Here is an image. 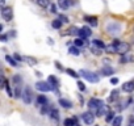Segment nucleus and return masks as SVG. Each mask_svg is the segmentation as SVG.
I'll return each mask as SVG.
<instances>
[{
	"label": "nucleus",
	"mask_w": 134,
	"mask_h": 126,
	"mask_svg": "<svg viewBox=\"0 0 134 126\" xmlns=\"http://www.w3.org/2000/svg\"><path fill=\"white\" fill-rule=\"evenodd\" d=\"M108 110H109L108 105L103 104V105H101V106L99 108V110H97V114H96V117H101V116H105V114L108 113Z\"/></svg>",
	"instance_id": "obj_18"
},
{
	"label": "nucleus",
	"mask_w": 134,
	"mask_h": 126,
	"mask_svg": "<svg viewBox=\"0 0 134 126\" xmlns=\"http://www.w3.org/2000/svg\"><path fill=\"white\" fill-rule=\"evenodd\" d=\"M66 72H67V74H69L70 76H72V78H75V79H78V78H79V75H80V74H78L76 71H74L72 68H66Z\"/></svg>",
	"instance_id": "obj_33"
},
{
	"label": "nucleus",
	"mask_w": 134,
	"mask_h": 126,
	"mask_svg": "<svg viewBox=\"0 0 134 126\" xmlns=\"http://www.w3.org/2000/svg\"><path fill=\"white\" fill-rule=\"evenodd\" d=\"M133 32H134V28H133Z\"/></svg>",
	"instance_id": "obj_48"
},
{
	"label": "nucleus",
	"mask_w": 134,
	"mask_h": 126,
	"mask_svg": "<svg viewBox=\"0 0 134 126\" xmlns=\"http://www.w3.org/2000/svg\"><path fill=\"white\" fill-rule=\"evenodd\" d=\"M59 20H60L63 24H67V22H69V17L64 16V15H59Z\"/></svg>",
	"instance_id": "obj_39"
},
{
	"label": "nucleus",
	"mask_w": 134,
	"mask_h": 126,
	"mask_svg": "<svg viewBox=\"0 0 134 126\" xmlns=\"http://www.w3.org/2000/svg\"><path fill=\"white\" fill-rule=\"evenodd\" d=\"M84 20L90 24V25H92V26H97V17L96 16H86L84 17Z\"/></svg>",
	"instance_id": "obj_17"
},
{
	"label": "nucleus",
	"mask_w": 134,
	"mask_h": 126,
	"mask_svg": "<svg viewBox=\"0 0 134 126\" xmlns=\"http://www.w3.org/2000/svg\"><path fill=\"white\" fill-rule=\"evenodd\" d=\"M130 51V45L127 42H120L117 45V54L120 55H125Z\"/></svg>",
	"instance_id": "obj_7"
},
{
	"label": "nucleus",
	"mask_w": 134,
	"mask_h": 126,
	"mask_svg": "<svg viewBox=\"0 0 134 126\" xmlns=\"http://www.w3.org/2000/svg\"><path fill=\"white\" fill-rule=\"evenodd\" d=\"M95 117H96V116H95L92 112H90V110H88V112H84V113L80 116V118H82L87 125H93V122H95Z\"/></svg>",
	"instance_id": "obj_5"
},
{
	"label": "nucleus",
	"mask_w": 134,
	"mask_h": 126,
	"mask_svg": "<svg viewBox=\"0 0 134 126\" xmlns=\"http://www.w3.org/2000/svg\"><path fill=\"white\" fill-rule=\"evenodd\" d=\"M37 5H40L41 8H49V5L51 4L50 0H36Z\"/></svg>",
	"instance_id": "obj_23"
},
{
	"label": "nucleus",
	"mask_w": 134,
	"mask_h": 126,
	"mask_svg": "<svg viewBox=\"0 0 134 126\" xmlns=\"http://www.w3.org/2000/svg\"><path fill=\"white\" fill-rule=\"evenodd\" d=\"M11 36L15 37V36H16V32H15V30H11Z\"/></svg>",
	"instance_id": "obj_46"
},
{
	"label": "nucleus",
	"mask_w": 134,
	"mask_h": 126,
	"mask_svg": "<svg viewBox=\"0 0 134 126\" xmlns=\"http://www.w3.org/2000/svg\"><path fill=\"white\" fill-rule=\"evenodd\" d=\"M74 45L75 46H78V47H84V46H87L88 45V42H87V39H83V38H76L75 41H74Z\"/></svg>",
	"instance_id": "obj_22"
},
{
	"label": "nucleus",
	"mask_w": 134,
	"mask_h": 126,
	"mask_svg": "<svg viewBox=\"0 0 134 126\" xmlns=\"http://www.w3.org/2000/svg\"><path fill=\"white\" fill-rule=\"evenodd\" d=\"M92 45H93V46H96L97 49H101V50H104V49H105V46H107L101 39H93V41H92Z\"/></svg>",
	"instance_id": "obj_24"
},
{
	"label": "nucleus",
	"mask_w": 134,
	"mask_h": 126,
	"mask_svg": "<svg viewBox=\"0 0 134 126\" xmlns=\"http://www.w3.org/2000/svg\"><path fill=\"white\" fill-rule=\"evenodd\" d=\"M103 104H104V101H101L100 99H90V101H88V109H90V112H92V113L96 116L99 108H100Z\"/></svg>",
	"instance_id": "obj_1"
},
{
	"label": "nucleus",
	"mask_w": 134,
	"mask_h": 126,
	"mask_svg": "<svg viewBox=\"0 0 134 126\" xmlns=\"http://www.w3.org/2000/svg\"><path fill=\"white\" fill-rule=\"evenodd\" d=\"M122 91L124 92H127V93H131L134 91V80H130V82H126L122 84Z\"/></svg>",
	"instance_id": "obj_10"
},
{
	"label": "nucleus",
	"mask_w": 134,
	"mask_h": 126,
	"mask_svg": "<svg viewBox=\"0 0 134 126\" xmlns=\"http://www.w3.org/2000/svg\"><path fill=\"white\" fill-rule=\"evenodd\" d=\"M79 74H80L86 80H88V82H91V83H97V82L100 80L99 75H96V74H93V72H91V71H88V70H82Z\"/></svg>",
	"instance_id": "obj_2"
},
{
	"label": "nucleus",
	"mask_w": 134,
	"mask_h": 126,
	"mask_svg": "<svg viewBox=\"0 0 134 126\" xmlns=\"http://www.w3.org/2000/svg\"><path fill=\"white\" fill-rule=\"evenodd\" d=\"M120 25L118 24H114V22H110L109 25H108V33H110V34H117V33H120Z\"/></svg>",
	"instance_id": "obj_11"
},
{
	"label": "nucleus",
	"mask_w": 134,
	"mask_h": 126,
	"mask_svg": "<svg viewBox=\"0 0 134 126\" xmlns=\"http://www.w3.org/2000/svg\"><path fill=\"white\" fill-rule=\"evenodd\" d=\"M100 74H101V75H104V76H112V75L114 74V70H113L112 67L105 66V67H103V68L100 70Z\"/></svg>",
	"instance_id": "obj_15"
},
{
	"label": "nucleus",
	"mask_w": 134,
	"mask_h": 126,
	"mask_svg": "<svg viewBox=\"0 0 134 126\" xmlns=\"http://www.w3.org/2000/svg\"><path fill=\"white\" fill-rule=\"evenodd\" d=\"M67 34H70V36H78L79 34V29L76 26H72V28L69 29V33H67Z\"/></svg>",
	"instance_id": "obj_35"
},
{
	"label": "nucleus",
	"mask_w": 134,
	"mask_h": 126,
	"mask_svg": "<svg viewBox=\"0 0 134 126\" xmlns=\"http://www.w3.org/2000/svg\"><path fill=\"white\" fill-rule=\"evenodd\" d=\"M70 5H71V0H58V7H59L62 11L69 9Z\"/></svg>",
	"instance_id": "obj_12"
},
{
	"label": "nucleus",
	"mask_w": 134,
	"mask_h": 126,
	"mask_svg": "<svg viewBox=\"0 0 134 126\" xmlns=\"http://www.w3.org/2000/svg\"><path fill=\"white\" fill-rule=\"evenodd\" d=\"M49 117H50V119L58 126V123H59V112H58V109L57 108H51V110L49 112V114H47Z\"/></svg>",
	"instance_id": "obj_8"
},
{
	"label": "nucleus",
	"mask_w": 134,
	"mask_h": 126,
	"mask_svg": "<svg viewBox=\"0 0 134 126\" xmlns=\"http://www.w3.org/2000/svg\"><path fill=\"white\" fill-rule=\"evenodd\" d=\"M120 42H121L120 39H113V41H112V43H113V45H116V46H117V45H118Z\"/></svg>",
	"instance_id": "obj_45"
},
{
	"label": "nucleus",
	"mask_w": 134,
	"mask_h": 126,
	"mask_svg": "<svg viewBox=\"0 0 134 126\" xmlns=\"http://www.w3.org/2000/svg\"><path fill=\"white\" fill-rule=\"evenodd\" d=\"M2 17L5 21H11L13 19V11L11 7H3L2 8Z\"/></svg>",
	"instance_id": "obj_6"
},
{
	"label": "nucleus",
	"mask_w": 134,
	"mask_h": 126,
	"mask_svg": "<svg viewBox=\"0 0 134 126\" xmlns=\"http://www.w3.org/2000/svg\"><path fill=\"white\" fill-rule=\"evenodd\" d=\"M21 99H23L24 104H26V105H29V104L32 102V100H33V92H32L30 87H25V88L23 89V96H21Z\"/></svg>",
	"instance_id": "obj_3"
},
{
	"label": "nucleus",
	"mask_w": 134,
	"mask_h": 126,
	"mask_svg": "<svg viewBox=\"0 0 134 126\" xmlns=\"http://www.w3.org/2000/svg\"><path fill=\"white\" fill-rule=\"evenodd\" d=\"M5 60L9 63V66H12V67H19V62H17L13 56H11V55H5Z\"/></svg>",
	"instance_id": "obj_19"
},
{
	"label": "nucleus",
	"mask_w": 134,
	"mask_h": 126,
	"mask_svg": "<svg viewBox=\"0 0 134 126\" xmlns=\"http://www.w3.org/2000/svg\"><path fill=\"white\" fill-rule=\"evenodd\" d=\"M47 82H49V84L53 87V91L54 89H57L58 88V85H59V80L57 79V76H54V75H50L49 78H47Z\"/></svg>",
	"instance_id": "obj_13"
},
{
	"label": "nucleus",
	"mask_w": 134,
	"mask_h": 126,
	"mask_svg": "<svg viewBox=\"0 0 134 126\" xmlns=\"http://www.w3.org/2000/svg\"><path fill=\"white\" fill-rule=\"evenodd\" d=\"M37 105H43V104H47L49 102V100H47V97L46 96H43V95H40L38 97H37Z\"/></svg>",
	"instance_id": "obj_26"
},
{
	"label": "nucleus",
	"mask_w": 134,
	"mask_h": 126,
	"mask_svg": "<svg viewBox=\"0 0 134 126\" xmlns=\"http://www.w3.org/2000/svg\"><path fill=\"white\" fill-rule=\"evenodd\" d=\"M13 58H15L19 63H20V62H23V56H21V55H19V54H13Z\"/></svg>",
	"instance_id": "obj_43"
},
{
	"label": "nucleus",
	"mask_w": 134,
	"mask_h": 126,
	"mask_svg": "<svg viewBox=\"0 0 134 126\" xmlns=\"http://www.w3.org/2000/svg\"><path fill=\"white\" fill-rule=\"evenodd\" d=\"M59 105L64 109H70L72 108V102L70 100H67V99H59Z\"/></svg>",
	"instance_id": "obj_16"
},
{
	"label": "nucleus",
	"mask_w": 134,
	"mask_h": 126,
	"mask_svg": "<svg viewBox=\"0 0 134 126\" xmlns=\"http://www.w3.org/2000/svg\"><path fill=\"white\" fill-rule=\"evenodd\" d=\"M118 95H120V92H118L117 89H113V91L110 92V96H109L108 101H109V102H113L114 100H117V99H118Z\"/></svg>",
	"instance_id": "obj_25"
},
{
	"label": "nucleus",
	"mask_w": 134,
	"mask_h": 126,
	"mask_svg": "<svg viewBox=\"0 0 134 126\" xmlns=\"http://www.w3.org/2000/svg\"><path fill=\"white\" fill-rule=\"evenodd\" d=\"M15 89H13V97L15 99H20L23 96V89H21V85H13Z\"/></svg>",
	"instance_id": "obj_21"
},
{
	"label": "nucleus",
	"mask_w": 134,
	"mask_h": 126,
	"mask_svg": "<svg viewBox=\"0 0 134 126\" xmlns=\"http://www.w3.org/2000/svg\"><path fill=\"white\" fill-rule=\"evenodd\" d=\"M69 51H70V54H72V55H75V56H78V55L80 54V51H79L78 46H75V45H74V46H71Z\"/></svg>",
	"instance_id": "obj_34"
},
{
	"label": "nucleus",
	"mask_w": 134,
	"mask_h": 126,
	"mask_svg": "<svg viewBox=\"0 0 134 126\" xmlns=\"http://www.w3.org/2000/svg\"><path fill=\"white\" fill-rule=\"evenodd\" d=\"M104 50H105L108 54H117V46H116V45H113V43L107 45Z\"/></svg>",
	"instance_id": "obj_20"
},
{
	"label": "nucleus",
	"mask_w": 134,
	"mask_h": 126,
	"mask_svg": "<svg viewBox=\"0 0 134 126\" xmlns=\"http://www.w3.org/2000/svg\"><path fill=\"white\" fill-rule=\"evenodd\" d=\"M49 12H50V13H57V5L51 3V4L49 5Z\"/></svg>",
	"instance_id": "obj_38"
},
{
	"label": "nucleus",
	"mask_w": 134,
	"mask_h": 126,
	"mask_svg": "<svg viewBox=\"0 0 134 126\" xmlns=\"http://www.w3.org/2000/svg\"><path fill=\"white\" fill-rule=\"evenodd\" d=\"M91 34H92V32H91V28H88V26H83V28H80L79 29V37L80 38H83V39H87L88 37H91Z\"/></svg>",
	"instance_id": "obj_9"
},
{
	"label": "nucleus",
	"mask_w": 134,
	"mask_h": 126,
	"mask_svg": "<svg viewBox=\"0 0 134 126\" xmlns=\"http://www.w3.org/2000/svg\"><path fill=\"white\" fill-rule=\"evenodd\" d=\"M2 32H3V25L0 24V33H2Z\"/></svg>",
	"instance_id": "obj_47"
},
{
	"label": "nucleus",
	"mask_w": 134,
	"mask_h": 126,
	"mask_svg": "<svg viewBox=\"0 0 134 126\" xmlns=\"http://www.w3.org/2000/svg\"><path fill=\"white\" fill-rule=\"evenodd\" d=\"M23 60H24L25 63H28L29 66H36L37 63H38L37 58H34V56H29V55H25V56H23Z\"/></svg>",
	"instance_id": "obj_14"
},
{
	"label": "nucleus",
	"mask_w": 134,
	"mask_h": 126,
	"mask_svg": "<svg viewBox=\"0 0 134 126\" xmlns=\"http://www.w3.org/2000/svg\"><path fill=\"white\" fill-rule=\"evenodd\" d=\"M5 92H7V95L9 96V97H13V91H12V88H11V85H9V82L7 80L5 82Z\"/></svg>",
	"instance_id": "obj_32"
},
{
	"label": "nucleus",
	"mask_w": 134,
	"mask_h": 126,
	"mask_svg": "<svg viewBox=\"0 0 134 126\" xmlns=\"http://www.w3.org/2000/svg\"><path fill=\"white\" fill-rule=\"evenodd\" d=\"M7 41H8L7 34H0V42H7Z\"/></svg>",
	"instance_id": "obj_41"
},
{
	"label": "nucleus",
	"mask_w": 134,
	"mask_h": 126,
	"mask_svg": "<svg viewBox=\"0 0 134 126\" xmlns=\"http://www.w3.org/2000/svg\"><path fill=\"white\" fill-rule=\"evenodd\" d=\"M12 83H13V85H21L23 84V78L20 75H13Z\"/></svg>",
	"instance_id": "obj_27"
},
{
	"label": "nucleus",
	"mask_w": 134,
	"mask_h": 126,
	"mask_svg": "<svg viewBox=\"0 0 134 126\" xmlns=\"http://www.w3.org/2000/svg\"><path fill=\"white\" fill-rule=\"evenodd\" d=\"M122 123V116H116L112 121V126H121Z\"/></svg>",
	"instance_id": "obj_28"
},
{
	"label": "nucleus",
	"mask_w": 134,
	"mask_h": 126,
	"mask_svg": "<svg viewBox=\"0 0 134 126\" xmlns=\"http://www.w3.org/2000/svg\"><path fill=\"white\" fill-rule=\"evenodd\" d=\"M130 60H129V55H121V58H120V63L121 65H125V63H129Z\"/></svg>",
	"instance_id": "obj_36"
},
{
	"label": "nucleus",
	"mask_w": 134,
	"mask_h": 126,
	"mask_svg": "<svg viewBox=\"0 0 134 126\" xmlns=\"http://www.w3.org/2000/svg\"><path fill=\"white\" fill-rule=\"evenodd\" d=\"M127 126H134V116H130V117H129Z\"/></svg>",
	"instance_id": "obj_42"
},
{
	"label": "nucleus",
	"mask_w": 134,
	"mask_h": 126,
	"mask_svg": "<svg viewBox=\"0 0 134 126\" xmlns=\"http://www.w3.org/2000/svg\"><path fill=\"white\" fill-rule=\"evenodd\" d=\"M78 88H79L80 92H84L86 91V85L83 84V82H78Z\"/></svg>",
	"instance_id": "obj_40"
},
{
	"label": "nucleus",
	"mask_w": 134,
	"mask_h": 126,
	"mask_svg": "<svg viewBox=\"0 0 134 126\" xmlns=\"http://www.w3.org/2000/svg\"><path fill=\"white\" fill-rule=\"evenodd\" d=\"M95 126H96V125H95Z\"/></svg>",
	"instance_id": "obj_49"
},
{
	"label": "nucleus",
	"mask_w": 134,
	"mask_h": 126,
	"mask_svg": "<svg viewBox=\"0 0 134 126\" xmlns=\"http://www.w3.org/2000/svg\"><path fill=\"white\" fill-rule=\"evenodd\" d=\"M62 24H63V22H62L59 19H57V20H53V21H51V26H53L54 29H60V28H62Z\"/></svg>",
	"instance_id": "obj_30"
},
{
	"label": "nucleus",
	"mask_w": 134,
	"mask_h": 126,
	"mask_svg": "<svg viewBox=\"0 0 134 126\" xmlns=\"http://www.w3.org/2000/svg\"><path fill=\"white\" fill-rule=\"evenodd\" d=\"M91 51H92V54H95V55H100V54H101V53H100L101 49H97V47L93 46V45H92V47H91Z\"/></svg>",
	"instance_id": "obj_37"
},
{
	"label": "nucleus",
	"mask_w": 134,
	"mask_h": 126,
	"mask_svg": "<svg viewBox=\"0 0 134 126\" xmlns=\"http://www.w3.org/2000/svg\"><path fill=\"white\" fill-rule=\"evenodd\" d=\"M110 83H112L113 85H116V84L118 83V78H112V79H110Z\"/></svg>",
	"instance_id": "obj_44"
},
{
	"label": "nucleus",
	"mask_w": 134,
	"mask_h": 126,
	"mask_svg": "<svg viewBox=\"0 0 134 126\" xmlns=\"http://www.w3.org/2000/svg\"><path fill=\"white\" fill-rule=\"evenodd\" d=\"M75 119L74 118H66L63 121V126H75Z\"/></svg>",
	"instance_id": "obj_31"
},
{
	"label": "nucleus",
	"mask_w": 134,
	"mask_h": 126,
	"mask_svg": "<svg viewBox=\"0 0 134 126\" xmlns=\"http://www.w3.org/2000/svg\"><path fill=\"white\" fill-rule=\"evenodd\" d=\"M114 117H116V116H114V112L109 109V110H108V113L105 114V121H107V122H112Z\"/></svg>",
	"instance_id": "obj_29"
},
{
	"label": "nucleus",
	"mask_w": 134,
	"mask_h": 126,
	"mask_svg": "<svg viewBox=\"0 0 134 126\" xmlns=\"http://www.w3.org/2000/svg\"><path fill=\"white\" fill-rule=\"evenodd\" d=\"M36 88L40 92H50V91H53V87L49 84V82H37L36 83Z\"/></svg>",
	"instance_id": "obj_4"
}]
</instances>
